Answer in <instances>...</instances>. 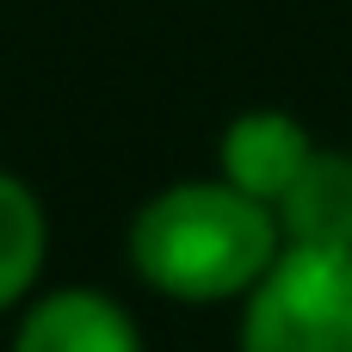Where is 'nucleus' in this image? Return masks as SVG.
<instances>
[{"mask_svg":"<svg viewBox=\"0 0 352 352\" xmlns=\"http://www.w3.org/2000/svg\"><path fill=\"white\" fill-rule=\"evenodd\" d=\"M130 266L173 303H235L285 254L278 210L217 179H173L130 217Z\"/></svg>","mask_w":352,"mask_h":352,"instance_id":"f257e3e1","label":"nucleus"},{"mask_svg":"<svg viewBox=\"0 0 352 352\" xmlns=\"http://www.w3.org/2000/svg\"><path fill=\"white\" fill-rule=\"evenodd\" d=\"M241 352H352L346 248H285L241 297Z\"/></svg>","mask_w":352,"mask_h":352,"instance_id":"f03ea898","label":"nucleus"},{"mask_svg":"<svg viewBox=\"0 0 352 352\" xmlns=\"http://www.w3.org/2000/svg\"><path fill=\"white\" fill-rule=\"evenodd\" d=\"M6 352H142V328L118 297L93 285H56L19 309Z\"/></svg>","mask_w":352,"mask_h":352,"instance_id":"7ed1b4c3","label":"nucleus"},{"mask_svg":"<svg viewBox=\"0 0 352 352\" xmlns=\"http://www.w3.org/2000/svg\"><path fill=\"white\" fill-rule=\"evenodd\" d=\"M316 155V136L278 111V105H254V111H235L223 124V142H217V173L229 186H241L248 198L260 204H278L291 192V179L303 173V161Z\"/></svg>","mask_w":352,"mask_h":352,"instance_id":"20e7f679","label":"nucleus"},{"mask_svg":"<svg viewBox=\"0 0 352 352\" xmlns=\"http://www.w3.org/2000/svg\"><path fill=\"white\" fill-rule=\"evenodd\" d=\"M272 210H278L285 248H346L352 254V155L316 142V155L303 161V173Z\"/></svg>","mask_w":352,"mask_h":352,"instance_id":"39448f33","label":"nucleus"},{"mask_svg":"<svg viewBox=\"0 0 352 352\" xmlns=\"http://www.w3.org/2000/svg\"><path fill=\"white\" fill-rule=\"evenodd\" d=\"M43 260H50V210L19 173L0 167V316H19L37 297Z\"/></svg>","mask_w":352,"mask_h":352,"instance_id":"423d86ee","label":"nucleus"}]
</instances>
